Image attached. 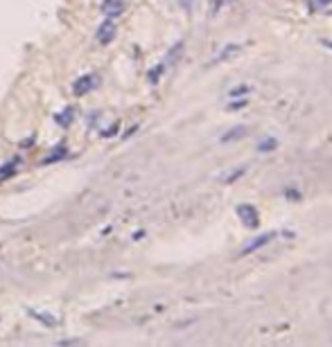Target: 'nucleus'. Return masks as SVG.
<instances>
[{
	"label": "nucleus",
	"mask_w": 332,
	"mask_h": 347,
	"mask_svg": "<svg viewBox=\"0 0 332 347\" xmlns=\"http://www.w3.org/2000/svg\"><path fill=\"white\" fill-rule=\"evenodd\" d=\"M160 72H163V66L154 68V70H151V72H149V79H151V81H158V75H160Z\"/></svg>",
	"instance_id": "f8f14e48"
},
{
	"label": "nucleus",
	"mask_w": 332,
	"mask_h": 347,
	"mask_svg": "<svg viewBox=\"0 0 332 347\" xmlns=\"http://www.w3.org/2000/svg\"><path fill=\"white\" fill-rule=\"evenodd\" d=\"M276 237H278V232H273V230H271V232L258 234V237H255V239H251V241L246 243L244 248H242V250H240V257H244V255H251V252L260 250V248H262V246H267V243H271V241H273V239H276Z\"/></svg>",
	"instance_id": "f257e3e1"
},
{
	"label": "nucleus",
	"mask_w": 332,
	"mask_h": 347,
	"mask_svg": "<svg viewBox=\"0 0 332 347\" xmlns=\"http://www.w3.org/2000/svg\"><path fill=\"white\" fill-rule=\"evenodd\" d=\"M278 149V140L276 138H267V140H262V142H258V151L260 153H271V151H276Z\"/></svg>",
	"instance_id": "6e6552de"
},
{
	"label": "nucleus",
	"mask_w": 332,
	"mask_h": 347,
	"mask_svg": "<svg viewBox=\"0 0 332 347\" xmlns=\"http://www.w3.org/2000/svg\"><path fill=\"white\" fill-rule=\"evenodd\" d=\"M246 135H249V129H246V126H235V129H231L228 133L222 135V142L224 144L226 142H237V140L246 138Z\"/></svg>",
	"instance_id": "0eeeda50"
},
{
	"label": "nucleus",
	"mask_w": 332,
	"mask_h": 347,
	"mask_svg": "<svg viewBox=\"0 0 332 347\" xmlns=\"http://www.w3.org/2000/svg\"><path fill=\"white\" fill-rule=\"evenodd\" d=\"M95 84H97L95 75H82L77 81H75V86H73L75 97H84L86 93H91V90L95 88Z\"/></svg>",
	"instance_id": "20e7f679"
},
{
	"label": "nucleus",
	"mask_w": 332,
	"mask_h": 347,
	"mask_svg": "<svg viewBox=\"0 0 332 347\" xmlns=\"http://www.w3.org/2000/svg\"><path fill=\"white\" fill-rule=\"evenodd\" d=\"M73 117H75L73 108H66V111H64V113H59V115H57L55 120H57V124H61V126H68L70 122H73Z\"/></svg>",
	"instance_id": "9d476101"
},
{
	"label": "nucleus",
	"mask_w": 332,
	"mask_h": 347,
	"mask_svg": "<svg viewBox=\"0 0 332 347\" xmlns=\"http://www.w3.org/2000/svg\"><path fill=\"white\" fill-rule=\"evenodd\" d=\"M115 32H118V25H115V18H106V21L100 25V30H97L95 39L100 41L102 45H106V43H111V41L115 39Z\"/></svg>",
	"instance_id": "7ed1b4c3"
},
{
	"label": "nucleus",
	"mask_w": 332,
	"mask_h": 347,
	"mask_svg": "<svg viewBox=\"0 0 332 347\" xmlns=\"http://www.w3.org/2000/svg\"><path fill=\"white\" fill-rule=\"evenodd\" d=\"M102 12L106 18H118L124 12V0H104L102 3Z\"/></svg>",
	"instance_id": "39448f33"
},
{
	"label": "nucleus",
	"mask_w": 332,
	"mask_h": 347,
	"mask_svg": "<svg viewBox=\"0 0 332 347\" xmlns=\"http://www.w3.org/2000/svg\"><path fill=\"white\" fill-rule=\"evenodd\" d=\"M316 3H318V5H321V7H325V5H330V3H332V0H316Z\"/></svg>",
	"instance_id": "4468645a"
},
{
	"label": "nucleus",
	"mask_w": 332,
	"mask_h": 347,
	"mask_svg": "<svg viewBox=\"0 0 332 347\" xmlns=\"http://www.w3.org/2000/svg\"><path fill=\"white\" fill-rule=\"evenodd\" d=\"M251 93V86H246V84H240V86H235V88L228 93V97L231 99H237V97H246V95Z\"/></svg>",
	"instance_id": "1a4fd4ad"
},
{
	"label": "nucleus",
	"mask_w": 332,
	"mask_h": 347,
	"mask_svg": "<svg viewBox=\"0 0 332 347\" xmlns=\"http://www.w3.org/2000/svg\"><path fill=\"white\" fill-rule=\"evenodd\" d=\"M179 3H181V7L186 9V12H190L192 5H195V0H179Z\"/></svg>",
	"instance_id": "ddd939ff"
},
{
	"label": "nucleus",
	"mask_w": 332,
	"mask_h": 347,
	"mask_svg": "<svg viewBox=\"0 0 332 347\" xmlns=\"http://www.w3.org/2000/svg\"><path fill=\"white\" fill-rule=\"evenodd\" d=\"M237 216H240L242 223L249 225V228H258V225H260V214H258V210H255L253 205H249V203H244V205L237 207Z\"/></svg>",
	"instance_id": "f03ea898"
},
{
	"label": "nucleus",
	"mask_w": 332,
	"mask_h": 347,
	"mask_svg": "<svg viewBox=\"0 0 332 347\" xmlns=\"http://www.w3.org/2000/svg\"><path fill=\"white\" fill-rule=\"evenodd\" d=\"M242 174H246V167H237L235 171H231V174H226V176H224V183H228V185H231L233 180H237Z\"/></svg>",
	"instance_id": "9b49d317"
},
{
	"label": "nucleus",
	"mask_w": 332,
	"mask_h": 347,
	"mask_svg": "<svg viewBox=\"0 0 332 347\" xmlns=\"http://www.w3.org/2000/svg\"><path fill=\"white\" fill-rule=\"evenodd\" d=\"M242 50H244V45H242V43H228L226 48H224L222 52L217 54V59H215V61H217V63H219V61H228V59L237 57Z\"/></svg>",
	"instance_id": "423d86ee"
},
{
	"label": "nucleus",
	"mask_w": 332,
	"mask_h": 347,
	"mask_svg": "<svg viewBox=\"0 0 332 347\" xmlns=\"http://www.w3.org/2000/svg\"><path fill=\"white\" fill-rule=\"evenodd\" d=\"M5 176H7V174H5V171H3V169H0V178H5Z\"/></svg>",
	"instance_id": "2eb2a0df"
}]
</instances>
